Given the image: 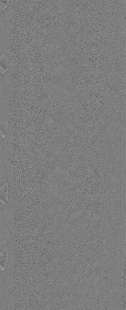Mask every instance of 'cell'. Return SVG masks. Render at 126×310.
I'll list each match as a JSON object with an SVG mask.
<instances>
[{
  "label": "cell",
  "instance_id": "obj_1",
  "mask_svg": "<svg viewBox=\"0 0 126 310\" xmlns=\"http://www.w3.org/2000/svg\"><path fill=\"white\" fill-rule=\"evenodd\" d=\"M8 184L6 183L0 188V202L1 205H4L8 200Z\"/></svg>",
  "mask_w": 126,
  "mask_h": 310
}]
</instances>
